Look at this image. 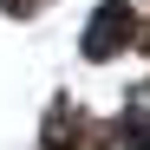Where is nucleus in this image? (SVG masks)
I'll list each match as a JSON object with an SVG mask.
<instances>
[{"instance_id":"nucleus-1","label":"nucleus","mask_w":150,"mask_h":150,"mask_svg":"<svg viewBox=\"0 0 150 150\" xmlns=\"http://www.w3.org/2000/svg\"><path fill=\"white\" fill-rule=\"evenodd\" d=\"M131 39H137V13L124 7V0H105V7L91 13V26H85V59H111Z\"/></svg>"},{"instance_id":"nucleus-2","label":"nucleus","mask_w":150,"mask_h":150,"mask_svg":"<svg viewBox=\"0 0 150 150\" xmlns=\"http://www.w3.org/2000/svg\"><path fill=\"white\" fill-rule=\"evenodd\" d=\"M117 137L131 144V150H150V111H124L117 117Z\"/></svg>"},{"instance_id":"nucleus-3","label":"nucleus","mask_w":150,"mask_h":150,"mask_svg":"<svg viewBox=\"0 0 150 150\" xmlns=\"http://www.w3.org/2000/svg\"><path fill=\"white\" fill-rule=\"evenodd\" d=\"M0 7H33V0H0Z\"/></svg>"}]
</instances>
